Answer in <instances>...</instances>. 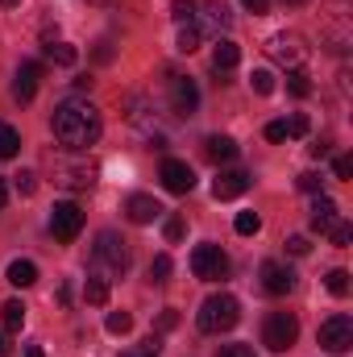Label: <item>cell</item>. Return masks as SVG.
Returning a JSON list of instances; mask_svg holds the SVG:
<instances>
[{
  "label": "cell",
  "mask_w": 353,
  "mask_h": 357,
  "mask_svg": "<svg viewBox=\"0 0 353 357\" xmlns=\"http://www.w3.org/2000/svg\"><path fill=\"white\" fill-rule=\"evenodd\" d=\"M0 4H4V8H13V4H21V0H0Z\"/></svg>",
  "instance_id": "7dc6e473"
},
{
  "label": "cell",
  "mask_w": 353,
  "mask_h": 357,
  "mask_svg": "<svg viewBox=\"0 0 353 357\" xmlns=\"http://www.w3.org/2000/svg\"><path fill=\"white\" fill-rule=\"evenodd\" d=\"M333 171H337V178H350L353 175V158H350V154H341V158L333 162Z\"/></svg>",
  "instance_id": "ab89813d"
},
{
  "label": "cell",
  "mask_w": 353,
  "mask_h": 357,
  "mask_svg": "<svg viewBox=\"0 0 353 357\" xmlns=\"http://www.w3.org/2000/svg\"><path fill=\"white\" fill-rule=\"evenodd\" d=\"M80 229H84V212H80V204H71V199H63V204H54L50 208V233H54V241H75L80 237Z\"/></svg>",
  "instance_id": "52a82bcc"
},
{
  "label": "cell",
  "mask_w": 353,
  "mask_h": 357,
  "mask_svg": "<svg viewBox=\"0 0 353 357\" xmlns=\"http://www.w3.org/2000/svg\"><path fill=\"white\" fill-rule=\"evenodd\" d=\"M229 21H233V17H229V8H225L220 0H204V4H195V21H191V25L200 29V38H204V33H208V38H220V33L229 29Z\"/></svg>",
  "instance_id": "9c48e42d"
},
{
  "label": "cell",
  "mask_w": 353,
  "mask_h": 357,
  "mask_svg": "<svg viewBox=\"0 0 353 357\" xmlns=\"http://www.w3.org/2000/svg\"><path fill=\"white\" fill-rule=\"evenodd\" d=\"M295 337H299V320L291 316V312H270L262 324V345L270 354H287L291 345H295Z\"/></svg>",
  "instance_id": "277c9868"
},
{
  "label": "cell",
  "mask_w": 353,
  "mask_h": 357,
  "mask_svg": "<svg viewBox=\"0 0 353 357\" xmlns=\"http://www.w3.org/2000/svg\"><path fill=\"white\" fill-rule=\"evenodd\" d=\"M104 328H108L112 337H125V333L133 328V316H129V312H108V320H104Z\"/></svg>",
  "instance_id": "d4e9b609"
},
{
  "label": "cell",
  "mask_w": 353,
  "mask_h": 357,
  "mask_svg": "<svg viewBox=\"0 0 353 357\" xmlns=\"http://www.w3.org/2000/svg\"><path fill=\"white\" fill-rule=\"evenodd\" d=\"M167 274H171V258L158 254V258L150 262V278H154V282H167Z\"/></svg>",
  "instance_id": "e575fe53"
},
{
  "label": "cell",
  "mask_w": 353,
  "mask_h": 357,
  "mask_svg": "<svg viewBox=\"0 0 353 357\" xmlns=\"http://www.w3.org/2000/svg\"><path fill=\"white\" fill-rule=\"evenodd\" d=\"M308 250H312V241H308V237H299V233H295V237H287V254H295V258H303Z\"/></svg>",
  "instance_id": "8d00e7d4"
},
{
  "label": "cell",
  "mask_w": 353,
  "mask_h": 357,
  "mask_svg": "<svg viewBox=\"0 0 353 357\" xmlns=\"http://www.w3.org/2000/svg\"><path fill=\"white\" fill-rule=\"evenodd\" d=\"M96 4H100V0H96Z\"/></svg>",
  "instance_id": "681fc988"
},
{
  "label": "cell",
  "mask_w": 353,
  "mask_h": 357,
  "mask_svg": "<svg viewBox=\"0 0 353 357\" xmlns=\"http://www.w3.org/2000/svg\"><path fill=\"white\" fill-rule=\"evenodd\" d=\"M158 178H163V187H167L171 195H187V191L195 187V171H191L187 162H179V158H167L163 171H158Z\"/></svg>",
  "instance_id": "30bf717a"
},
{
  "label": "cell",
  "mask_w": 353,
  "mask_h": 357,
  "mask_svg": "<svg viewBox=\"0 0 353 357\" xmlns=\"http://www.w3.org/2000/svg\"><path fill=\"white\" fill-rule=\"evenodd\" d=\"M50 125H54V137L67 150H88V146L100 142V133H104V121H100V112L91 108L88 100H63L54 108Z\"/></svg>",
  "instance_id": "6da1fadb"
},
{
  "label": "cell",
  "mask_w": 353,
  "mask_h": 357,
  "mask_svg": "<svg viewBox=\"0 0 353 357\" xmlns=\"http://www.w3.org/2000/svg\"><path fill=\"white\" fill-rule=\"evenodd\" d=\"M171 17H175V25H191L195 21V0H175L171 4Z\"/></svg>",
  "instance_id": "83f0119b"
},
{
  "label": "cell",
  "mask_w": 353,
  "mask_h": 357,
  "mask_svg": "<svg viewBox=\"0 0 353 357\" xmlns=\"http://www.w3.org/2000/svg\"><path fill=\"white\" fill-rule=\"evenodd\" d=\"M38 79H42V63H21L17 67V84H13V96L21 104H29L38 96Z\"/></svg>",
  "instance_id": "9a60e30c"
},
{
  "label": "cell",
  "mask_w": 353,
  "mask_h": 357,
  "mask_svg": "<svg viewBox=\"0 0 353 357\" xmlns=\"http://www.w3.org/2000/svg\"><path fill=\"white\" fill-rule=\"evenodd\" d=\"M195 46H200V29H195V25H179V50L191 54Z\"/></svg>",
  "instance_id": "f546056e"
},
{
  "label": "cell",
  "mask_w": 353,
  "mask_h": 357,
  "mask_svg": "<svg viewBox=\"0 0 353 357\" xmlns=\"http://www.w3.org/2000/svg\"><path fill=\"white\" fill-rule=\"evenodd\" d=\"M8 354V341H4V333H0V357Z\"/></svg>",
  "instance_id": "bcb514c9"
},
{
  "label": "cell",
  "mask_w": 353,
  "mask_h": 357,
  "mask_svg": "<svg viewBox=\"0 0 353 357\" xmlns=\"http://www.w3.org/2000/svg\"><path fill=\"white\" fill-rule=\"evenodd\" d=\"M8 282H13V287H33V282H38V266H33V262H13V266H8Z\"/></svg>",
  "instance_id": "7402d4cb"
},
{
  "label": "cell",
  "mask_w": 353,
  "mask_h": 357,
  "mask_svg": "<svg viewBox=\"0 0 353 357\" xmlns=\"http://www.w3.org/2000/svg\"><path fill=\"white\" fill-rule=\"evenodd\" d=\"M287 91H291V96H299V100H303V96H312L308 75H303V71H287Z\"/></svg>",
  "instance_id": "f1b7e54d"
},
{
  "label": "cell",
  "mask_w": 353,
  "mask_h": 357,
  "mask_svg": "<svg viewBox=\"0 0 353 357\" xmlns=\"http://www.w3.org/2000/svg\"><path fill=\"white\" fill-rule=\"evenodd\" d=\"M125 270H129V245H125V237L100 233L96 245H91V274L104 278V282H112V278H121Z\"/></svg>",
  "instance_id": "7a4b0ae2"
},
{
  "label": "cell",
  "mask_w": 353,
  "mask_h": 357,
  "mask_svg": "<svg viewBox=\"0 0 353 357\" xmlns=\"http://www.w3.org/2000/svg\"><path fill=\"white\" fill-rule=\"evenodd\" d=\"M163 233H167V241H179V237H183V220H179V216H171Z\"/></svg>",
  "instance_id": "b9f144b4"
},
{
  "label": "cell",
  "mask_w": 353,
  "mask_h": 357,
  "mask_svg": "<svg viewBox=\"0 0 353 357\" xmlns=\"http://www.w3.org/2000/svg\"><path fill=\"white\" fill-rule=\"evenodd\" d=\"M0 320H4L8 333H17V328L25 324V303H21V299H8V303L0 307Z\"/></svg>",
  "instance_id": "44dd1931"
},
{
  "label": "cell",
  "mask_w": 353,
  "mask_h": 357,
  "mask_svg": "<svg viewBox=\"0 0 353 357\" xmlns=\"http://www.w3.org/2000/svg\"><path fill=\"white\" fill-rule=\"evenodd\" d=\"M333 220H337V204H333L329 195H320V199L312 204V229H316V233H324Z\"/></svg>",
  "instance_id": "d6986e66"
},
{
  "label": "cell",
  "mask_w": 353,
  "mask_h": 357,
  "mask_svg": "<svg viewBox=\"0 0 353 357\" xmlns=\"http://www.w3.org/2000/svg\"><path fill=\"white\" fill-rule=\"evenodd\" d=\"M324 233H329V241H333V245H350V241H353V229L341 220V216H337V220H333Z\"/></svg>",
  "instance_id": "4316f807"
},
{
  "label": "cell",
  "mask_w": 353,
  "mask_h": 357,
  "mask_svg": "<svg viewBox=\"0 0 353 357\" xmlns=\"http://www.w3.org/2000/svg\"><path fill=\"white\" fill-rule=\"evenodd\" d=\"M91 175H96L91 167H63V162L54 167V178H59L63 187H91V183H96Z\"/></svg>",
  "instance_id": "ac0fdd59"
},
{
  "label": "cell",
  "mask_w": 353,
  "mask_h": 357,
  "mask_svg": "<svg viewBox=\"0 0 353 357\" xmlns=\"http://www.w3.org/2000/svg\"><path fill=\"white\" fill-rule=\"evenodd\" d=\"M125 216H129L133 225H154V220L163 216V204H158L154 195H129V199H125Z\"/></svg>",
  "instance_id": "7c38bea8"
},
{
  "label": "cell",
  "mask_w": 353,
  "mask_h": 357,
  "mask_svg": "<svg viewBox=\"0 0 353 357\" xmlns=\"http://www.w3.org/2000/svg\"><path fill=\"white\" fill-rule=\"evenodd\" d=\"M84 299H88L91 307H100V303H108V282L91 274L88 282H84Z\"/></svg>",
  "instance_id": "cb8c5ba5"
},
{
  "label": "cell",
  "mask_w": 353,
  "mask_h": 357,
  "mask_svg": "<svg viewBox=\"0 0 353 357\" xmlns=\"http://www.w3.org/2000/svg\"><path fill=\"white\" fill-rule=\"evenodd\" d=\"M4 199H8V187H4V178H0V208H4Z\"/></svg>",
  "instance_id": "f6af8a7d"
},
{
  "label": "cell",
  "mask_w": 353,
  "mask_h": 357,
  "mask_svg": "<svg viewBox=\"0 0 353 357\" xmlns=\"http://www.w3.org/2000/svg\"><path fill=\"white\" fill-rule=\"evenodd\" d=\"M233 229H237L241 237H254V233L262 229V220H258V212H237V220H233Z\"/></svg>",
  "instance_id": "484cf974"
},
{
  "label": "cell",
  "mask_w": 353,
  "mask_h": 357,
  "mask_svg": "<svg viewBox=\"0 0 353 357\" xmlns=\"http://www.w3.org/2000/svg\"><path fill=\"white\" fill-rule=\"evenodd\" d=\"M324 282H329V291H333V295H350V270H329V278H324Z\"/></svg>",
  "instance_id": "4dcf8cb0"
},
{
  "label": "cell",
  "mask_w": 353,
  "mask_h": 357,
  "mask_svg": "<svg viewBox=\"0 0 353 357\" xmlns=\"http://www.w3.org/2000/svg\"><path fill=\"white\" fill-rule=\"evenodd\" d=\"M287 4H299V0H287Z\"/></svg>",
  "instance_id": "c3c4849f"
},
{
  "label": "cell",
  "mask_w": 353,
  "mask_h": 357,
  "mask_svg": "<svg viewBox=\"0 0 353 357\" xmlns=\"http://www.w3.org/2000/svg\"><path fill=\"white\" fill-rule=\"evenodd\" d=\"M13 187H17V195H33L38 191V175L33 171H21V175H13Z\"/></svg>",
  "instance_id": "1f68e13d"
},
{
  "label": "cell",
  "mask_w": 353,
  "mask_h": 357,
  "mask_svg": "<svg viewBox=\"0 0 353 357\" xmlns=\"http://www.w3.org/2000/svg\"><path fill=\"white\" fill-rule=\"evenodd\" d=\"M241 4H246V8H250L254 17H262V13H270V0H241Z\"/></svg>",
  "instance_id": "7bdbcfd3"
},
{
  "label": "cell",
  "mask_w": 353,
  "mask_h": 357,
  "mask_svg": "<svg viewBox=\"0 0 353 357\" xmlns=\"http://www.w3.org/2000/svg\"><path fill=\"white\" fill-rule=\"evenodd\" d=\"M266 54H270L278 67L299 71V67H303V59H308V46H303V38H299V33H274V38H266Z\"/></svg>",
  "instance_id": "5b68a950"
},
{
  "label": "cell",
  "mask_w": 353,
  "mask_h": 357,
  "mask_svg": "<svg viewBox=\"0 0 353 357\" xmlns=\"http://www.w3.org/2000/svg\"><path fill=\"white\" fill-rule=\"evenodd\" d=\"M25 357H46V354H42L38 345H29V349H25Z\"/></svg>",
  "instance_id": "ee69618b"
},
{
  "label": "cell",
  "mask_w": 353,
  "mask_h": 357,
  "mask_svg": "<svg viewBox=\"0 0 353 357\" xmlns=\"http://www.w3.org/2000/svg\"><path fill=\"white\" fill-rule=\"evenodd\" d=\"M320 349H329V354H350L353 349V320L350 316H329L324 324H320Z\"/></svg>",
  "instance_id": "ba28073f"
},
{
  "label": "cell",
  "mask_w": 353,
  "mask_h": 357,
  "mask_svg": "<svg viewBox=\"0 0 353 357\" xmlns=\"http://www.w3.org/2000/svg\"><path fill=\"white\" fill-rule=\"evenodd\" d=\"M121 357H158V341L150 337V341H142L137 349H125V354H121Z\"/></svg>",
  "instance_id": "d590c367"
},
{
  "label": "cell",
  "mask_w": 353,
  "mask_h": 357,
  "mask_svg": "<svg viewBox=\"0 0 353 357\" xmlns=\"http://www.w3.org/2000/svg\"><path fill=\"white\" fill-rule=\"evenodd\" d=\"M283 125H287V137H308V129H312L303 112H295V116H291V121H283Z\"/></svg>",
  "instance_id": "836d02e7"
},
{
  "label": "cell",
  "mask_w": 353,
  "mask_h": 357,
  "mask_svg": "<svg viewBox=\"0 0 353 357\" xmlns=\"http://www.w3.org/2000/svg\"><path fill=\"white\" fill-rule=\"evenodd\" d=\"M262 287L270 295H287L295 287V270L283 266V262H262Z\"/></svg>",
  "instance_id": "4fadbf2b"
},
{
  "label": "cell",
  "mask_w": 353,
  "mask_h": 357,
  "mask_svg": "<svg viewBox=\"0 0 353 357\" xmlns=\"http://www.w3.org/2000/svg\"><path fill=\"white\" fill-rule=\"evenodd\" d=\"M191 274L195 278H204V282H216V278H225L229 274V258H225V250L220 245H195L191 250Z\"/></svg>",
  "instance_id": "8992f818"
},
{
  "label": "cell",
  "mask_w": 353,
  "mask_h": 357,
  "mask_svg": "<svg viewBox=\"0 0 353 357\" xmlns=\"http://www.w3.org/2000/svg\"><path fill=\"white\" fill-rule=\"evenodd\" d=\"M295 183H299V191H320V175H316V171H308V175H299Z\"/></svg>",
  "instance_id": "f35d334b"
},
{
  "label": "cell",
  "mask_w": 353,
  "mask_h": 357,
  "mask_svg": "<svg viewBox=\"0 0 353 357\" xmlns=\"http://www.w3.org/2000/svg\"><path fill=\"white\" fill-rule=\"evenodd\" d=\"M171 104H175L179 116H191V112L200 108V88H195V79L171 75Z\"/></svg>",
  "instance_id": "8fae6325"
},
{
  "label": "cell",
  "mask_w": 353,
  "mask_h": 357,
  "mask_svg": "<svg viewBox=\"0 0 353 357\" xmlns=\"http://www.w3.org/2000/svg\"><path fill=\"white\" fill-rule=\"evenodd\" d=\"M241 320V303L233 299V295H208L204 303H200V312H195V324H200V333H229L233 324Z\"/></svg>",
  "instance_id": "3957f363"
},
{
  "label": "cell",
  "mask_w": 353,
  "mask_h": 357,
  "mask_svg": "<svg viewBox=\"0 0 353 357\" xmlns=\"http://www.w3.org/2000/svg\"><path fill=\"white\" fill-rule=\"evenodd\" d=\"M204 154H208L212 162H233V158H237V142L225 137V133H212V137L204 142Z\"/></svg>",
  "instance_id": "e0dca14e"
},
{
  "label": "cell",
  "mask_w": 353,
  "mask_h": 357,
  "mask_svg": "<svg viewBox=\"0 0 353 357\" xmlns=\"http://www.w3.org/2000/svg\"><path fill=\"white\" fill-rule=\"evenodd\" d=\"M46 59H50V63H59V67H75L80 50H75V46H67V42H46Z\"/></svg>",
  "instance_id": "ffe728a7"
},
{
  "label": "cell",
  "mask_w": 353,
  "mask_h": 357,
  "mask_svg": "<svg viewBox=\"0 0 353 357\" xmlns=\"http://www.w3.org/2000/svg\"><path fill=\"white\" fill-rule=\"evenodd\" d=\"M250 88L258 91V96H270V91H274V75H270V71H254V75H250Z\"/></svg>",
  "instance_id": "d6a6232c"
},
{
  "label": "cell",
  "mask_w": 353,
  "mask_h": 357,
  "mask_svg": "<svg viewBox=\"0 0 353 357\" xmlns=\"http://www.w3.org/2000/svg\"><path fill=\"white\" fill-rule=\"evenodd\" d=\"M237 63H241V46L229 42V38H220V42L212 46V67H216V71H233Z\"/></svg>",
  "instance_id": "2e32d148"
},
{
  "label": "cell",
  "mask_w": 353,
  "mask_h": 357,
  "mask_svg": "<svg viewBox=\"0 0 353 357\" xmlns=\"http://www.w3.org/2000/svg\"><path fill=\"white\" fill-rule=\"evenodd\" d=\"M216 357H254V349H250V345H225Z\"/></svg>",
  "instance_id": "60d3db41"
},
{
  "label": "cell",
  "mask_w": 353,
  "mask_h": 357,
  "mask_svg": "<svg viewBox=\"0 0 353 357\" xmlns=\"http://www.w3.org/2000/svg\"><path fill=\"white\" fill-rule=\"evenodd\" d=\"M17 150H21V133L0 121V158H17Z\"/></svg>",
  "instance_id": "603a6c76"
},
{
  "label": "cell",
  "mask_w": 353,
  "mask_h": 357,
  "mask_svg": "<svg viewBox=\"0 0 353 357\" xmlns=\"http://www.w3.org/2000/svg\"><path fill=\"white\" fill-rule=\"evenodd\" d=\"M266 142H287V125L283 121H270L266 125Z\"/></svg>",
  "instance_id": "74e56055"
},
{
  "label": "cell",
  "mask_w": 353,
  "mask_h": 357,
  "mask_svg": "<svg viewBox=\"0 0 353 357\" xmlns=\"http://www.w3.org/2000/svg\"><path fill=\"white\" fill-rule=\"evenodd\" d=\"M246 187H250L246 171H220V175L212 178V195L216 199H237V195H246Z\"/></svg>",
  "instance_id": "5bb4252c"
}]
</instances>
